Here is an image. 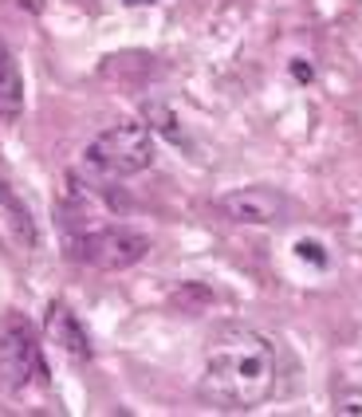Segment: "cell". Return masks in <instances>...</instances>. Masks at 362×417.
I'll list each match as a JSON object with an SVG mask.
<instances>
[{"instance_id": "2", "label": "cell", "mask_w": 362, "mask_h": 417, "mask_svg": "<svg viewBox=\"0 0 362 417\" xmlns=\"http://www.w3.org/2000/svg\"><path fill=\"white\" fill-rule=\"evenodd\" d=\"M0 386L12 394L28 386H48V362L40 350V335L24 315L0 319Z\"/></svg>"}, {"instance_id": "3", "label": "cell", "mask_w": 362, "mask_h": 417, "mask_svg": "<svg viewBox=\"0 0 362 417\" xmlns=\"http://www.w3.org/2000/svg\"><path fill=\"white\" fill-rule=\"evenodd\" d=\"M150 162H154V138L150 126H142V122L110 126L87 146V166L102 178H130V173H142Z\"/></svg>"}, {"instance_id": "6", "label": "cell", "mask_w": 362, "mask_h": 417, "mask_svg": "<svg viewBox=\"0 0 362 417\" xmlns=\"http://www.w3.org/2000/svg\"><path fill=\"white\" fill-rule=\"evenodd\" d=\"M43 331H48V339L55 342L59 350H68V354H75V358H87V354H91V342H87V331L79 327L75 311H68L63 303H51Z\"/></svg>"}, {"instance_id": "1", "label": "cell", "mask_w": 362, "mask_h": 417, "mask_svg": "<svg viewBox=\"0 0 362 417\" xmlns=\"http://www.w3.org/2000/svg\"><path fill=\"white\" fill-rule=\"evenodd\" d=\"M276 386V350L252 327H220L205 350L201 394L220 409H252Z\"/></svg>"}, {"instance_id": "7", "label": "cell", "mask_w": 362, "mask_h": 417, "mask_svg": "<svg viewBox=\"0 0 362 417\" xmlns=\"http://www.w3.org/2000/svg\"><path fill=\"white\" fill-rule=\"evenodd\" d=\"M24 111V83H20V67L12 60V51L0 40V119H16Z\"/></svg>"}, {"instance_id": "4", "label": "cell", "mask_w": 362, "mask_h": 417, "mask_svg": "<svg viewBox=\"0 0 362 417\" xmlns=\"http://www.w3.org/2000/svg\"><path fill=\"white\" fill-rule=\"evenodd\" d=\"M71 260L99 272H122V268L138 264L150 252V237L138 229H122V224H107V229H87L75 232L68 244Z\"/></svg>"}, {"instance_id": "12", "label": "cell", "mask_w": 362, "mask_h": 417, "mask_svg": "<svg viewBox=\"0 0 362 417\" xmlns=\"http://www.w3.org/2000/svg\"><path fill=\"white\" fill-rule=\"evenodd\" d=\"M292 71H295V79H312V67H307V63H292Z\"/></svg>"}, {"instance_id": "9", "label": "cell", "mask_w": 362, "mask_h": 417, "mask_svg": "<svg viewBox=\"0 0 362 417\" xmlns=\"http://www.w3.org/2000/svg\"><path fill=\"white\" fill-rule=\"evenodd\" d=\"M146 119H154V126H158L161 134L177 138V122H174V114H169L166 107H158V102H150V107H146Z\"/></svg>"}, {"instance_id": "10", "label": "cell", "mask_w": 362, "mask_h": 417, "mask_svg": "<svg viewBox=\"0 0 362 417\" xmlns=\"http://www.w3.org/2000/svg\"><path fill=\"white\" fill-rule=\"evenodd\" d=\"M295 252L304 256V260H312V264H327V252H323L315 240H299V244H295Z\"/></svg>"}, {"instance_id": "13", "label": "cell", "mask_w": 362, "mask_h": 417, "mask_svg": "<svg viewBox=\"0 0 362 417\" xmlns=\"http://www.w3.org/2000/svg\"><path fill=\"white\" fill-rule=\"evenodd\" d=\"M122 4H150V0H122Z\"/></svg>"}, {"instance_id": "8", "label": "cell", "mask_w": 362, "mask_h": 417, "mask_svg": "<svg viewBox=\"0 0 362 417\" xmlns=\"http://www.w3.org/2000/svg\"><path fill=\"white\" fill-rule=\"evenodd\" d=\"M0 205L9 209V229H12V237H16L24 248H36V224H32V217H28L24 201H20V197L12 193L9 185H0Z\"/></svg>"}, {"instance_id": "5", "label": "cell", "mask_w": 362, "mask_h": 417, "mask_svg": "<svg viewBox=\"0 0 362 417\" xmlns=\"http://www.w3.org/2000/svg\"><path fill=\"white\" fill-rule=\"evenodd\" d=\"M287 209V201L268 185H248V189H233L220 197V213L233 217L240 224H272L280 221Z\"/></svg>"}, {"instance_id": "11", "label": "cell", "mask_w": 362, "mask_h": 417, "mask_svg": "<svg viewBox=\"0 0 362 417\" xmlns=\"http://www.w3.org/2000/svg\"><path fill=\"white\" fill-rule=\"evenodd\" d=\"M339 409H343V413H362V390H351V394H343V401H339Z\"/></svg>"}]
</instances>
